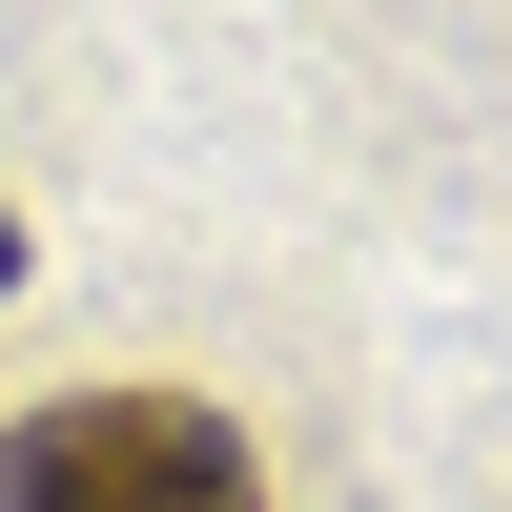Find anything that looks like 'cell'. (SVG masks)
Here are the masks:
<instances>
[{"mask_svg":"<svg viewBox=\"0 0 512 512\" xmlns=\"http://www.w3.org/2000/svg\"><path fill=\"white\" fill-rule=\"evenodd\" d=\"M0 287H21V226H0Z\"/></svg>","mask_w":512,"mask_h":512,"instance_id":"2","label":"cell"},{"mask_svg":"<svg viewBox=\"0 0 512 512\" xmlns=\"http://www.w3.org/2000/svg\"><path fill=\"white\" fill-rule=\"evenodd\" d=\"M0 512H267V472L205 390H62L0 431Z\"/></svg>","mask_w":512,"mask_h":512,"instance_id":"1","label":"cell"}]
</instances>
